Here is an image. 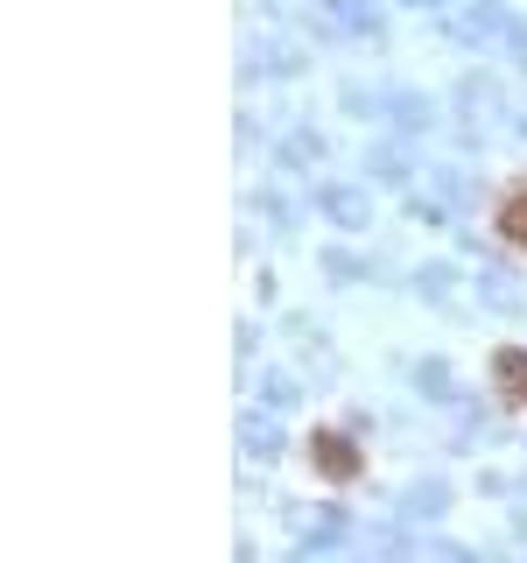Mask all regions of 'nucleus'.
Instances as JSON below:
<instances>
[{"label":"nucleus","instance_id":"2","mask_svg":"<svg viewBox=\"0 0 527 563\" xmlns=\"http://www.w3.org/2000/svg\"><path fill=\"white\" fill-rule=\"evenodd\" d=\"M500 388L514 402H527V352H500Z\"/></svg>","mask_w":527,"mask_h":563},{"label":"nucleus","instance_id":"3","mask_svg":"<svg viewBox=\"0 0 527 563\" xmlns=\"http://www.w3.org/2000/svg\"><path fill=\"white\" fill-rule=\"evenodd\" d=\"M324 212L344 218V226H359V218H366V204H359V190H324Z\"/></svg>","mask_w":527,"mask_h":563},{"label":"nucleus","instance_id":"4","mask_svg":"<svg viewBox=\"0 0 527 563\" xmlns=\"http://www.w3.org/2000/svg\"><path fill=\"white\" fill-rule=\"evenodd\" d=\"M506 240H514V247H527V198H514V204H506Z\"/></svg>","mask_w":527,"mask_h":563},{"label":"nucleus","instance_id":"1","mask_svg":"<svg viewBox=\"0 0 527 563\" xmlns=\"http://www.w3.org/2000/svg\"><path fill=\"white\" fill-rule=\"evenodd\" d=\"M310 451H316V465H324L330 479H352V472H359V458H352V443H344V437H316Z\"/></svg>","mask_w":527,"mask_h":563}]
</instances>
